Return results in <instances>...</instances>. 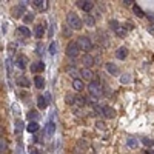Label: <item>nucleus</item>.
I'll return each instance as SVG.
<instances>
[{"instance_id":"nucleus-31","label":"nucleus","mask_w":154,"mask_h":154,"mask_svg":"<svg viewBox=\"0 0 154 154\" xmlns=\"http://www.w3.org/2000/svg\"><path fill=\"white\" fill-rule=\"evenodd\" d=\"M130 82H131V76L130 74H123L122 77H120V83L125 85V83H130Z\"/></svg>"},{"instance_id":"nucleus-5","label":"nucleus","mask_w":154,"mask_h":154,"mask_svg":"<svg viewBox=\"0 0 154 154\" xmlns=\"http://www.w3.org/2000/svg\"><path fill=\"white\" fill-rule=\"evenodd\" d=\"M76 5L79 6V8H82L85 12H90L92 8H94V3L90 2V0H77Z\"/></svg>"},{"instance_id":"nucleus-15","label":"nucleus","mask_w":154,"mask_h":154,"mask_svg":"<svg viewBox=\"0 0 154 154\" xmlns=\"http://www.w3.org/2000/svg\"><path fill=\"white\" fill-rule=\"evenodd\" d=\"M72 88L77 90V91H83L85 85H83V82L80 79H74V80H72Z\"/></svg>"},{"instance_id":"nucleus-11","label":"nucleus","mask_w":154,"mask_h":154,"mask_svg":"<svg viewBox=\"0 0 154 154\" xmlns=\"http://www.w3.org/2000/svg\"><path fill=\"white\" fill-rule=\"evenodd\" d=\"M16 83L19 86H23V88H29V80H28V77H25V76H19L16 79Z\"/></svg>"},{"instance_id":"nucleus-29","label":"nucleus","mask_w":154,"mask_h":154,"mask_svg":"<svg viewBox=\"0 0 154 154\" xmlns=\"http://www.w3.org/2000/svg\"><path fill=\"white\" fill-rule=\"evenodd\" d=\"M110 26H111V29H114L116 32L120 29V25H119L117 20H111V22H110Z\"/></svg>"},{"instance_id":"nucleus-3","label":"nucleus","mask_w":154,"mask_h":154,"mask_svg":"<svg viewBox=\"0 0 154 154\" xmlns=\"http://www.w3.org/2000/svg\"><path fill=\"white\" fill-rule=\"evenodd\" d=\"M79 52H80V48H79L77 42H69L68 46H66V56L69 59H76L79 56Z\"/></svg>"},{"instance_id":"nucleus-19","label":"nucleus","mask_w":154,"mask_h":154,"mask_svg":"<svg viewBox=\"0 0 154 154\" xmlns=\"http://www.w3.org/2000/svg\"><path fill=\"white\" fill-rule=\"evenodd\" d=\"M37 106H39L40 110H45L46 106H48V100H46L43 96H39L37 97Z\"/></svg>"},{"instance_id":"nucleus-17","label":"nucleus","mask_w":154,"mask_h":154,"mask_svg":"<svg viewBox=\"0 0 154 154\" xmlns=\"http://www.w3.org/2000/svg\"><path fill=\"white\" fill-rule=\"evenodd\" d=\"M34 85H36V88L42 90L43 86H45V79H43L42 76H36V77H34Z\"/></svg>"},{"instance_id":"nucleus-20","label":"nucleus","mask_w":154,"mask_h":154,"mask_svg":"<svg viewBox=\"0 0 154 154\" xmlns=\"http://www.w3.org/2000/svg\"><path fill=\"white\" fill-rule=\"evenodd\" d=\"M31 3L34 5V6H37L40 11L46 9V6H48V2H45V0H42V2H40V0H34V2H31Z\"/></svg>"},{"instance_id":"nucleus-16","label":"nucleus","mask_w":154,"mask_h":154,"mask_svg":"<svg viewBox=\"0 0 154 154\" xmlns=\"http://www.w3.org/2000/svg\"><path fill=\"white\" fill-rule=\"evenodd\" d=\"M43 34H45V28H43V25H37L36 28H34V36H36L37 39H42Z\"/></svg>"},{"instance_id":"nucleus-18","label":"nucleus","mask_w":154,"mask_h":154,"mask_svg":"<svg viewBox=\"0 0 154 154\" xmlns=\"http://www.w3.org/2000/svg\"><path fill=\"white\" fill-rule=\"evenodd\" d=\"M105 66H106V71H108L110 74H112V76H114V74H117V72H119V68H117V66H116L114 63H111V62H108V63H106Z\"/></svg>"},{"instance_id":"nucleus-38","label":"nucleus","mask_w":154,"mask_h":154,"mask_svg":"<svg viewBox=\"0 0 154 154\" xmlns=\"http://www.w3.org/2000/svg\"><path fill=\"white\" fill-rule=\"evenodd\" d=\"M29 154H40V151H37V150H31Z\"/></svg>"},{"instance_id":"nucleus-8","label":"nucleus","mask_w":154,"mask_h":154,"mask_svg":"<svg viewBox=\"0 0 154 154\" xmlns=\"http://www.w3.org/2000/svg\"><path fill=\"white\" fill-rule=\"evenodd\" d=\"M45 69V63L42 62V60H40V62H34L31 65V71L34 72V74H37V72H42Z\"/></svg>"},{"instance_id":"nucleus-27","label":"nucleus","mask_w":154,"mask_h":154,"mask_svg":"<svg viewBox=\"0 0 154 154\" xmlns=\"http://www.w3.org/2000/svg\"><path fill=\"white\" fill-rule=\"evenodd\" d=\"M32 20H34V14H32V12H26V14L23 16V22L25 23H31Z\"/></svg>"},{"instance_id":"nucleus-25","label":"nucleus","mask_w":154,"mask_h":154,"mask_svg":"<svg viewBox=\"0 0 154 154\" xmlns=\"http://www.w3.org/2000/svg\"><path fill=\"white\" fill-rule=\"evenodd\" d=\"M26 130H28V133H36L39 130V123L37 122H29L28 126H26Z\"/></svg>"},{"instance_id":"nucleus-22","label":"nucleus","mask_w":154,"mask_h":154,"mask_svg":"<svg viewBox=\"0 0 154 154\" xmlns=\"http://www.w3.org/2000/svg\"><path fill=\"white\" fill-rule=\"evenodd\" d=\"M19 32H20V34H22L23 37H29L31 36V31H29V28H26V26L25 25H22V26H19Z\"/></svg>"},{"instance_id":"nucleus-10","label":"nucleus","mask_w":154,"mask_h":154,"mask_svg":"<svg viewBox=\"0 0 154 154\" xmlns=\"http://www.w3.org/2000/svg\"><path fill=\"white\" fill-rule=\"evenodd\" d=\"M80 76H82L83 79H86V80H90V82L94 80V74H92V71L90 68H83L82 71H80Z\"/></svg>"},{"instance_id":"nucleus-2","label":"nucleus","mask_w":154,"mask_h":154,"mask_svg":"<svg viewBox=\"0 0 154 154\" xmlns=\"http://www.w3.org/2000/svg\"><path fill=\"white\" fill-rule=\"evenodd\" d=\"M88 90H90V94L94 99H99L100 96H102V86H100V82H99V80H96V79L92 80V82H90Z\"/></svg>"},{"instance_id":"nucleus-21","label":"nucleus","mask_w":154,"mask_h":154,"mask_svg":"<svg viewBox=\"0 0 154 154\" xmlns=\"http://www.w3.org/2000/svg\"><path fill=\"white\" fill-rule=\"evenodd\" d=\"M54 131H56V125H54V122H48V125H46V136L51 137L52 134H54Z\"/></svg>"},{"instance_id":"nucleus-12","label":"nucleus","mask_w":154,"mask_h":154,"mask_svg":"<svg viewBox=\"0 0 154 154\" xmlns=\"http://www.w3.org/2000/svg\"><path fill=\"white\" fill-rule=\"evenodd\" d=\"M103 116H105L106 119H114V116H116V110L112 108V106H105Z\"/></svg>"},{"instance_id":"nucleus-32","label":"nucleus","mask_w":154,"mask_h":154,"mask_svg":"<svg viewBox=\"0 0 154 154\" xmlns=\"http://www.w3.org/2000/svg\"><path fill=\"white\" fill-rule=\"evenodd\" d=\"M142 142L145 145H148V146H153L154 145V140H150V139H142Z\"/></svg>"},{"instance_id":"nucleus-39","label":"nucleus","mask_w":154,"mask_h":154,"mask_svg":"<svg viewBox=\"0 0 154 154\" xmlns=\"http://www.w3.org/2000/svg\"><path fill=\"white\" fill-rule=\"evenodd\" d=\"M37 54H42V46H37Z\"/></svg>"},{"instance_id":"nucleus-40","label":"nucleus","mask_w":154,"mask_h":154,"mask_svg":"<svg viewBox=\"0 0 154 154\" xmlns=\"http://www.w3.org/2000/svg\"><path fill=\"white\" fill-rule=\"evenodd\" d=\"M146 154H154V151L153 150H146Z\"/></svg>"},{"instance_id":"nucleus-14","label":"nucleus","mask_w":154,"mask_h":154,"mask_svg":"<svg viewBox=\"0 0 154 154\" xmlns=\"http://www.w3.org/2000/svg\"><path fill=\"white\" fill-rule=\"evenodd\" d=\"M82 62H83V65L86 66V68H90V66L94 63V59H92L91 54H85V56L82 57Z\"/></svg>"},{"instance_id":"nucleus-36","label":"nucleus","mask_w":154,"mask_h":154,"mask_svg":"<svg viewBox=\"0 0 154 154\" xmlns=\"http://www.w3.org/2000/svg\"><path fill=\"white\" fill-rule=\"evenodd\" d=\"M0 148H2V153H5V150H6V143H5L3 139H2V142H0Z\"/></svg>"},{"instance_id":"nucleus-13","label":"nucleus","mask_w":154,"mask_h":154,"mask_svg":"<svg viewBox=\"0 0 154 154\" xmlns=\"http://www.w3.org/2000/svg\"><path fill=\"white\" fill-rule=\"evenodd\" d=\"M14 131H16V136L17 137H20L22 136V131H23V122L22 120H16V126H14Z\"/></svg>"},{"instance_id":"nucleus-37","label":"nucleus","mask_w":154,"mask_h":154,"mask_svg":"<svg viewBox=\"0 0 154 154\" xmlns=\"http://www.w3.org/2000/svg\"><path fill=\"white\" fill-rule=\"evenodd\" d=\"M96 125H97L99 130H105V123H103V122H97Z\"/></svg>"},{"instance_id":"nucleus-7","label":"nucleus","mask_w":154,"mask_h":154,"mask_svg":"<svg viewBox=\"0 0 154 154\" xmlns=\"http://www.w3.org/2000/svg\"><path fill=\"white\" fill-rule=\"evenodd\" d=\"M25 3L26 2H20V5H17L14 9H12V12H14V17H22L25 16Z\"/></svg>"},{"instance_id":"nucleus-6","label":"nucleus","mask_w":154,"mask_h":154,"mask_svg":"<svg viewBox=\"0 0 154 154\" xmlns=\"http://www.w3.org/2000/svg\"><path fill=\"white\" fill-rule=\"evenodd\" d=\"M16 65H17V68H20V69H25L26 68V65H28V59H26L25 56H17L16 57Z\"/></svg>"},{"instance_id":"nucleus-4","label":"nucleus","mask_w":154,"mask_h":154,"mask_svg":"<svg viewBox=\"0 0 154 154\" xmlns=\"http://www.w3.org/2000/svg\"><path fill=\"white\" fill-rule=\"evenodd\" d=\"M77 45H79V48H80V49H83V51H90V49H91V46H92L91 40H90L88 37H85V36H82V37H79V39H77Z\"/></svg>"},{"instance_id":"nucleus-24","label":"nucleus","mask_w":154,"mask_h":154,"mask_svg":"<svg viewBox=\"0 0 154 154\" xmlns=\"http://www.w3.org/2000/svg\"><path fill=\"white\" fill-rule=\"evenodd\" d=\"M126 145H128L130 148L134 150V148H137V146H139V142L136 139H133V137H128V139H126Z\"/></svg>"},{"instance_id":"nucleus-28","label":"nucleus","mask_w":154,"mask_h":154,"mask_svg":"<svg viewBox=\"0 0 154 154\" xmlns=\"http://www.w3.org/2000/svg\"><path fill=\"white\" fill-rule=\"evenodd\" d=\"M85 23L86 25H88V26H94V23H96V20H94V17H92V16H86L85 17Z\"/></svg>"},{"instance_id":"nucleus-1","label":"nucleus","mask_w":154,"mask_h":154,"mask_svg":"<svg viewBox=\"0 0 154 154\" xmlns=\"http://www.w3.org/2000/svg\"><path fill=\"white\" fill-rule=\"evenodd\" d=\"M66 19H68V25L71 26L72 29H82L83 22H82V19H80L76 12H69Z\"/></svg>"},{"instance_id":"nucleus-35","label":"nucleus","mask_w":154,"mask_h":154,"mask_svg":"<svg viewBox=\"0 0 154 154\" xmlns=\"http://www.w3.org/2000/svg\"><path fill=\"white\" fill-rule=\"evenodd\" d=\"M123 5L125 6H131V5L134 6V2H133V0H123Z\"/></svg>"},{"instance_id":"nucleus-23","label":"nucleus","mask_w":154,"mask_h":154,"mask_svg":"<svg viewBox=\"0 0 154 154\" xmlns=\"http://www.w3.org/2000/svg\"><path fill=\"white\" fill-rule=\"evenodd\" d=\"M65 102L68 103V105H74L77 102V96H74V94H66L65 96Z\"/></svg>"},{"instance_id":"nucleus-34","label":"nucleus","mask_w":154,"mask_h":154,"mask_svg":"<svg viewBox=\"0 0 154 154\" xmlns=\"http://www.w3.org/2000/svg\"><path fill=\"white\" fill-rule=\"evenodd\" d=\"M68 28H71V26H63V34L68 37V36H71V31L68 29Z\"/></svg>"},{"instance_id":"nucleus-26","label":"nucleus","mask_w":154,"mask_h":154,"mask_svg":"<svg viewBox=\"0 0 154 154\" xmlns=\"http://www.w3.org/2000/svg\"><path fill=\"white\" fill-rule=\"evenodd\" d=\"M133 11H134V14H136L137 17H145V12H143V9L140 8L139 5H134V6H133Z\"/></svg>"},{"instance_id":"nucleus-30","label":"nucleus","mask_w":154,"mask_h":154,"mask_svg":"<svg viewBox=\"0 0 154 154\" xmlns=\"http://www.w3.org/2000/svg\"><path fill=\"white\" fill-rule=\"evenodd\" d=\"M49 54L51 56H56V52H57V45H56V42H52L51 45H49Z\"/></svg>"},{"instance_id":"nucleus-9","label":"nucleus","mask_w":154,"mask_h":154,"mask_svg":"<svg viewBox=\"0 0 154 154\" xmlns=\"http://www.w3.org/2000/svg\"><path fill=\"white\" fill-rule=\"evenodd\" d=\"M126 56H128V49H126V46H120V48H117L116 57H117L119 60H125Z\"/></svg>"},{"instance_id":"nucleus-33","label":"nucleus","mask_w":154,"mask_h":154,"mask_svg":"<svg viewBox=\"0 0 154 154\" xmlns=\"http://www.w3.org/2000/svg\"><path fill=\"white\" fill-rule=\"evenodd\" d=\"M37 116H39V114H37V112H36V111H31V112H29V119H32V122H36V119H37Z\"/></svg>"}]
</instances>
